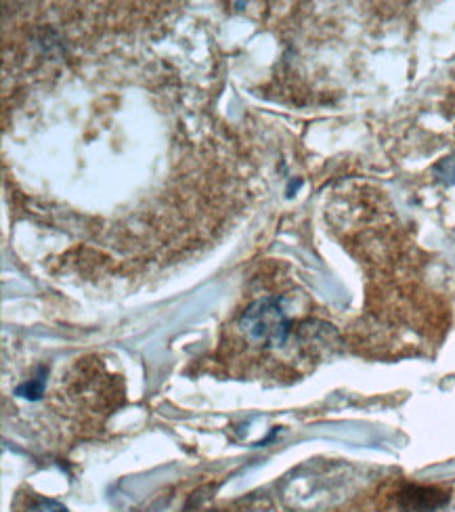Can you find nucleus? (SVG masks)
<instances>
[{"mask_svg": "<svg viewBox=\"0 0 455 512\" xmlns=\"http://www.w3.org/2000/svg\"><path fill=\"white\" fill-rule=\"evenodd\" d=\"M451 494L439 485L393 479L334 512H445Z\"/></svg>", "mask_w": 455, "mask_h": 512, "instance_id": "f03ea898", "label": "nucleus"}, {"mask_svg": "<svg viewBox=\"0 0 455 512\" xmlns=\"http://www.w3.org/2000/svg\"><path fill=\"white\" fill-rule=\"evenodd\" d=\"M13 512H68V510L55 500L30 494V496H17L13 504Z\"/></svg>", "mask_w": 455, "mask_h": 512, "instance_id": "7ed1b4c3", "label": "nucleus"}, {"mask_svg": "<svg viewBox=\"0 0 455 512\" xmlns=\"http://www.w3.org/2000/svg\"><path fill=\"white\" fill-rule=\"evenodd\" d=\"M336 345V330L313 315L305 294H263L225 328L223 364L231 374L296 380Z\"/></svg>", "mask_w": 455, "mask_h": 512, "instance_id": "f257e3e1", "label": "nucleus"}]
</instances>
